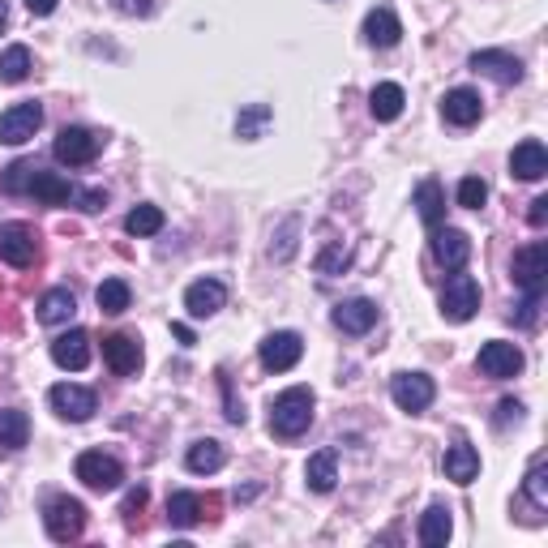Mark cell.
I'll use <instances>...</instances> for the list:
<instances>
[{
	"mask_svg": "<svg viewBox=\"0 0 548 548\" xmlns=\"http://www.w3.org/2000/svg\"><path fill=\"white\" fill-rule=\"evenodd\" d=\"M0 189L18 193V197H39L43 206H73V210H82V215H95V210L108 206V193L103 189H82L56 172H43V167L30 159H18L13 167H5Z\"/></svg>",
	"mask_w": 548,
	"mask_h": 548,
	"instance_id": "cell-1",
	"label": "cell"
},
{
	"mask_svg": "<svg viewBox=\"0 0 548 548\" xmlns=\"http://www.w3.org/2000/svg\"><path fill=\"white\" fill-rule=\"evenodd\" d=\"M313 407H317V399H313L309 386H292V390L274 394V399H270V433L274 437H300V433H309Z\"/></svg>",
	"mask_w": 548,
	"mask_h": 548,
	"instance_id": "cell-2",
	"label": "cell"
},
{
	"mask_svg": "<svg viewBox=\"0 0 548 548\" xmlns=\"http://www.w3.org/2000/svg\"><path fill=\"white\" fill-rule=\"evenodd\" d=\"M476 309H480V283L471 279V274L454 270L450 279H446V287H441V317L463 326V322L476 317Z\"/></svg>",
	"mask_w": 548,
	"mask_h": 548,
	"instance_id": "cell-3",
	"label": "cell"
},
{
	"mask_svg": "<svg viewBox=\"0 0 548 548\" xmlns=\"http://www.w3.org/2000/svg\"><path fill=\"white\" fill-rule=\"evenodd\" d=\"M43 527H48V536L56 544H69L78 540L86 531V506L78 497H52L48 510H43Z\"/></svg>",
	"mask_w": 548,
	"mask_h": 548,
	"instance_id": "cell-4",
	"label": "cell"
},
{
	"mask_svg": "<svg viewBox=\"0 0 548 548\" xmlns=\"http://www.w3.org/2000/svg\"><path fill=\"white\" fill-rule=\"evenodd\" d=\"M73 471H78V480L95 493H112V489H120V480H125L120 459H112V454H103V450H82Z\"/></svg>",
	"mask_w": 548,
	"mask_h": 548,
	"instance_id": "cell-5",
	"label": "cell"
},
{
	"mask_svg": "<svg viewBox=\"0 0 548 548\" xmlns=\"http://www.w3.org/2000/svg\"><path fill=\"white\" fill-rule=\"evenodd\" d=\"M99 150H103V137L95 129H82V125H69V129H60L56 133V142H52V155L60 163H69V167H86V163H95L99 159Z\"/></svg>",
	"mask_w": 548,
	"mask_h": 548,
	"instance_id": "cell-6",
	"label": "cell"
},
{
	"mask_svg": "<svg viewBox=\"0 0 548 548\" xmlns=\"http://www.w3.org/2000/svg\"><path fill=\"white\" fill-rule=\"evenodd\" d=\"M0 262L13 270H30L39 262V236L30 223H0Z\"/></svg>",
	"mask_w": 548,
	"mask_h": 548,
	"instance_id": "cell-7",
	"label": "cell"
},
{
	"mask_svg": "<svg viewBox=\"0 0 548 548\" xmlns=\"http://www.w3.org/2000/svg\"><path fill=\"white\" fill-rule=\"evenodd\" d=\"M510 274H514V283H519L527 296H544V283H548V245H544V240H531L527 249L514 253Z\"/></svg>",
	"mask_w": 548,
	"mask_h": 548,
	"instance_id": "cell-8",
	"label": "cell"
},
{
	"mask_svg": "<svg viewBox=\"0 0 548 548\" xmlns=\"http://www.w3.org/2000/svg\"><path fill=\"white\" fill-rule=\"evenodd\" d=\"M257 356H262V369L266 373H287L296 369L300 356H304V339L296 330H274L262 339V347H257Z\"/></svg>",
	"mask_w": 548,
	"mask_h": 548,
	"instance_id": "cell-9",
	"label": "cell"
},
{
	"mask_svg": "<svg viewBox=\"0 0 548 548\" xmlns=\"http://www.w3.org/2000/svg\"><path fill=\"white\" fill-rule=\"evenodd\" d=\"M48 403L60 420H69V424H86L90 416L99 411V399H95V390H86V386H73V382H60L48 390Z\"/></svg>",
	"mask_w": 548,
	"mask_h": 548,
	"instance_id": "cell-10",
	"label": "cell"
},
{
	"mask_svg": "<svg viewBox=\"0 0 548 548\" xmlns=\"http://www.w3.org/2000/svg\"><path fill=\"white\" fill-rule=\"evenodd\" d=\"M390 399H394V407H399V411L420 416V411H429V403L437 399V386H433V377H424V373H394Z\"/></svg>",
	"mask_w": 548,
	"mask_h": 548,
	"instance_id": "cell-11",
	"label": "cell"
},
{
	"mask_svg": "<svg viewBox=\"0 0 548 548\" xmlns=\"http://www.w3.org/2000/svg\"><path fill=\"white\" fill-rule=\"evenodd\" d=\"M43 125V108L35 99L13 103V108L0 112V146H22L35 137V129Z\"/></svg>",
	"mask_w": 548,
	"mask_h": 548,
	"instance_id": "cell-12",
	"label": "cell"
},
{
	"mask_svg": "<svg viewBox=\"0 0 548 548\" xmlns=\"http://www.w3.org/2000/svg\"><path fill=\"white\" fill-rule=\"evenodd\" d=\"M476 369L484 377H493V382H506V377L523 373V352L514 343H506V339H489L480 347V356H476Z\"/></svg>",
	"mask_w": 548,
	"mask_h": 548,
	"instance_id": "cell-13",
	"label": "cell"
},
{
	"mask_svg": "<svg viewBox=\"0 0 548 548\" xmlns=\"http://www.w3.org/2000/svg\"><path fill=\"white\" fill-rule=\"evenodd\" d=\"M471 69L484 73V78H493L497 86H519L523 82V60L514 52H471Z\"/></svg>",
	"mask_w": 548,
	"mask_h": 548,
	"instance_id": "cell-14",
	"label": "cell"
},
{
	"mask_svg": "<svg viewBox=\"0 0 548 548\" xmlns=\"http://www.w3.org/2000/svg\"><path fill=\"white\" fill-rule=\"evenodd\" d=\"M441 116H446V125H454V129L476 125V120L484 116L480 90H471V86H454V90H446V99H441Z\"/></svg>",
	"mask_w": 548,
	"mask_h": 548,
	"instance_id": "cell-15",
	"label": "cell"
},
{
	"mask_svg": "<svg viewBox=\"0 0 548 548\" xmlns=\"http://www.w3.org/2000/svg\"><path fill=\"white\" fill-rule=\"evenodd\" d=\"M103 360L116 377H133L142 369V339L137 334H108L103 339Z\"/></svg>",
	"mask_w": 548,
	"mask_h": 548,
	"instance_id": "cell-16",
	"label": "cell"
},
{
	"mask_svg": "<svg viewBox=\"0 0 548 548\" xmlns=\"http://www.w3.org/2000/svg\"><path fill=\"white\" fill-rule=\"evenodd\" d=\"M227 304V287L219 279H197L185 287V309L193 322H206V317H215L219 309Z\"/></svg>",
	"mask_w": 548,
	"mask_h": 548,
	"instance_id": "cell-17",
	"label": "cell"
},
{
	"mask_svg": "<svg viewBox=\"0 0 548 548\" xmlns=\"http://www.w3.org/2000/svg\"><path fill=\"white\" fill-rule=\"evenodd\" d=\"M206 510L215 514L219 501L215 497H197V493H172V497H167V523L180 527V531H189V527L202 523Z\"/></svg>",
	"mask_w": 548,
	"mask_h": 548,
	"instance_id": "cell-18",
	"label": "cell"
},
{
	"mask_svg": "<svg viewBox=\"0 0 548 548\" xmlns=\"http://www.w3.org/2000/svg\"><path fill=\"white\" fill-rule=\"evenodd\" d=\"M429 245H433L437 266H446V270H463L467 257H471V240H467V232H459V227H433Z\"/></svg>",
	"mask_w": 548,
	"mask_h": 548,
	"instance_id": "cell-19",
	"label": "cell"
},
{
	"mask_svg": "<svg viewBox=\"0 0 548 548\" xmlns=\"http://www.w3.org/2000/svg\"><path fill=\"white\" fill-rule=\"evenodd\" d=\"M330 322L339 326L343 334H369L377 326V304L364 300V296H352V300H339L330 313Z\"/></svg>",
	"mask_w": 548,
	"mask_h": 548,
	"instance_id": "cell-20",
	"label": "cell"
},
{
	"mask_svg": "<svg viewBox=\"0 0 548 548\" xmlns=\"http://www.w3.org/2000/svg\"><path fill=\"white\" fill-rule=\"evenodd\" d=\"M399 39H403L399 13H394L390 5L369 9V18H364V43H369V48H394Z\"/></svg>",
	"mask_w": 548,
	"mask_h": 548,
	"instance_id": "cell-21",
	"label": "cell"
},
{
	"mask_svg": "<svg viewBox=\"0 0 548 548\" xmlns=\"http://www.w3.org/2000/svg\"><path fill=\"white\" fill-rule=\"evenodd\" d=\"M52 360L60 364V369H69V373H82L90 364V334L86 330H69V334H60V339H52Z\"/></svg>",
	"mask_w": 548,
	"mask_h": 548,
	"instance_id": "cell-22",
	"label": "cell"
},
{
	"mask_svg": "<svg viewBox=\"0 0 548 548\" xmlns=\"http://www.w3.org/2000/svg\"><path fill=\"white\" fill-rule=\"evenodd\" d=\"M510 172L519 176V180H544V176H548V150H544V142L527 137V142L514 146V155H510Z\"/></svg>",
	"mask_w": 548,
	"mask_h": 548,
	"instance_id": "cell-23",
	"label": "cell"
},
{
	"mask_svg": "<svg viewBox=\"0 0 548 548\" xmlns=\"http://www.w3.org/2000/svg\"><path fill=\"white\" fill-rule=\"evenodd\" d=\"M35 313L43 326H65V322H73V313H78V300H73L69 287H52V292L39 296Z\"/></svg>",
	"mask_w": 548,
	"mask_h": 548,
	"instance_id": "cell-24",
	"label": "cell"
},
{
	"mask_svg": "<svg viewBox=\"0 0 548 548\" xmlns=\"http://www.w3.org/2000/svg\"><path fill=\"white\" fill-rule=\"evenodd\" d=\"M403 108H407V95H403L399 82H377V86L369 90V112H373V120H382V125L399 120Z\"/></svg>",
	"mask_w": 548,
	"mask_h": 548,
	"instance_id": "cell-25",
	"label": "cell"
},
{
	"mask_svg": "<svg viewBox=\"0 0 548 548\" xmlns=\"http://www.w3.org/2000/svg\"><path fill=\"white\" fill-rule=\"evenodd\" d=\"M223 463H227V450L219 446L215 437H197L193 446L185 450V467L193 471V476H215Z\"/></svg>",
	"mask_w": 548,
	"mask_h": 548,
	"instance_id": "cell-26",
	"label": "cell"
},
{
	"mask_svg": "<svg viewBox=\"0 0 548 548\" xmlns=\"http://www.w3.org/2000/svg\"><path fill=\"white\" fill-rule=\"evenodd\" d=\"M441 467H446V480L471 484L480 476V454H476V446H467V441H454L446 450V459H441Z\"/></svg>",
	"mask_w": 548,
	"mask_h": 548,
	"instance_id": "cell-27",
	"label": "cell"
},
{
	"mask_svg": "<svg viewBox=\"0 0 548 548\" xmlns=\"http://www.w3.org/2000/svg\"><path fill=\"white\" fill-rule=\"evenodd\" d=\"M450 531H454L450 506H441V501H433V506L420 514V544H424V548H441V544L450 540Z\"/></svg>",
	"mask_w": 548,
	"mask_h": 548,
	"instance_id": "cell-28",
	"label": "cell"
},
{
	"mask_svg": "<svg viewBox=\"0 0 548 548\" xmlns=\"http://www.w3.org/2000/svg\"><path fill=\"white\" fill-rule=\"evenodd\" d=\"M26 441H30V416L22 407H5V411H0V450L18 454Z\"/></svg>",
	"mask_w": 548,
	"mask_h": 548,
	"instance_id": "cell-29",
	"label": "cell"
},
{
	"mask_svg": "<svg viewBox=\"0 0 548 548\" xmlns=\"http://www.w3.org/2000/svg\"><path fill=\"white\" fill-rule=\"evenodd\" d=\"M304 480H309L313 493H334L339 484V463H334V450H317L309 463H304Z\"/></svg>",
	"mask_w": 548,
	"mask_h": 548,
	"instance_id": "cell-30",
	"label": "cell"
},
{
	"mask_svg": "<svg viewBox=\"0 0 548 548\" xmlns=\"http://www.w3.org/2000/svg\"><path fill=\"white\" fill-rule=\"evenodd\" d=\"M30 69H35V65H30V48H26V43H13V48L0 52V82H5V86L26 82Z\"/></svg>",
	"mask_w": 548,
	"mask_h": 548,
	"instance_id": "cell-31",
	"label": "cell"
},
{
	"mask_svg": "<svg viewBox=\"0 0 548 548\" xmlns=\"http://www.w3.org/2000/svg\"><path fill=\"white\" fill-rule=\"evenodd\" d=\"M129 300H133V292H129L125 279H103V283L95 287V304H99V313H108V317L125 313Z\"/></svg>",
	"mask_w": 548,
	"mask_h": 548,
	"instance_id": "cell-32",
	"label": "cell"
},
{
	"mask_svg": "<svg viewBox=\"0 0 548 548\" xmlns=\"http://www.w3.org/2000/svg\"><path fill=\"white\" fill-rule=\"evenodd\" d=\"M416 206H420V219H424V223H429V227H441V219H446V193H441L437 180H420Z\"/></svg>",
	"mask_w": 548,
	"mask_h": 548,
	"instance_id": "cell-33",
	"label": "cell"
},
{
	"mask_svg": "<svg viewBox=\"0 0 548 548\" xmlns=\"http://www.w3.org/2000/svg\"><path fill=\"white\" fill-rule=\"evenodd\" d=\"M523 493L531 497V506H536V510H548V463H544V454L531 459L527 480H523Z\"/></svg>",
	"mask_w": 548,
	"mask_h": 548,
	"instance_id": "cell-34",
	"label": "cell"
},
{
	"mask_svg": "<svg viewBox=\"0 0 548 548\" xmlns=\"http://www.w3.org/2000/svg\"><path fill=\"white\" fill-rule=\"evenodd\" d=\"M125 232L129 236H155V232H163V210L159 206H133L129 215H125Z\"/></svg>",
	"mask_w": 548,
	"mask_h": 548,
	"instance_id": "cell-35",
	"label": "cell"
},
{
	"mask_svg": "<svg viewBox=\"0 0 548 548\" xmlns=\"http://www.w3.org/2000/svg\"><path fill=\"white\" fill-rule=\"evenodd\" d=\"M270 120H274V112L266 108V103H253V108H245L236 116V133L245 137V142H253V137H262V129L270 125Z\"/></svg>",
	"mask_w": 548,
	"mask_h": 548,
	"instance_id": "cell-36",
	"label": "cell"
},
{
	"mask_svg": "<svg viewBox=\"0 0 548 548\" xmlns=\"http://www.w3.org/2000/svg\"><path fill=\"white\" fill-rule=\"evenodd\" d=\"M347 266H352V249L347 245H326L317 253V274H343Z\"/></svg>",
	"mask_w": 548,
	"mask_h": 548,
	"instance_id": "cell-37",
	"label": "cell"
},
{
	"mask_svg": "<svg viewBox=\"0 0 548 548\" xmlns=\"http://www.w3.org/2000/svg\"><path fill=\"white\" fill-rule=\"evenodd\" d=\"M484 202H489V185H484L480 176H467L463 185H459V206H467V210H480Z\"/></svg>",
	"mask_w": 548,
	"mask_h": 548,
	"instance_id": "cell-38",
	"label": "cell"
},
{
	"mask_svg": "<svg viewBox=\"0 0 548 548\" xmlns=\"http://www.w3.org/2000/svg\"><path fill=\"white\" fill-rule=\"evenodd\" d=\"M296 232H300V223H296V219H287V223H283V232H279V245H270V257L287 262V257L296 253Z\"/></svg>",
	"mask_w": 548,
	"mask_h": 548,
	"instance_id": "cell-39",
	"label": "cell"
},
{
	"mask_svg": "<svg viewBox=\"0 0 548 548\" xmlns=\"http://www.w3.org/2000/svg\"><path fill=\"white\" fill-rule=\"evenodd\" d=\"M146 489H142V484H137V489H129V497H125V506H120V514H125V523L133 527L137 519H142V510H146Z\"/></svg>",
	"mask_w": 548,
	"mask_h": 548,
	"instance_id": "cell-40",
	"label": "cell"
},
{
	"mask_svg": "<svg viewBox=\"0 0 548 548\" xmlns=\"http://www.w3.org/2000/svg\"><path fill=\"white\" fill-rule=\"evenodd\" d=\"M116 13H125V18H150L155 13V0H112Z\"/></svg>",
	"mask_w": 548,
	"mask_h": 548,
	"instance_id": "cell-41",
	"label": "cell"
},
{
	"mask_svg": "<svg viewBox=\"0 0 548 548\" xmlns=\"http://www.w3.org/2000/svg\"><path fill=\"white\" fill-rule=\"evenodd\" d=\"M510 420H523V403L519 399H501L497 403V424H510Z\"/></svg>",
	"mask_w": 548,
	"mask_h": 548,
	"instance_id": "cell-42",
	"label": "cell"
},
{
	"mask_svg": "<svg viewBox=\"0 0 548 548\" xmlns=\"http://www.w3.org/2000/svg\"><path fill=\"white\" fill-rule=\"evenodd\" d=\"M540 300H544V296H527V300L519 304V326H536V313H540Z\"/></svg>",
	"mask_w": 548,
	"mask_h": 548,
	"instance_id": "cell-43",
	"label": "cell"
},
{
	"mask_svg": "<svg viewBox=\"0 0 548 548\" xmlns=\"http://www.w3.org/2000/svg\"><path fill=\"white\" fill-rule=\"evenodd\" d=\"M527 223H531V227H544V223H548V197H536V202H531Z\"/></svg>",
	"mask_w": 548,
	"mask_h": 548,
	"instance_id": "cell-44",
	"label": "cell"
},
{
	"mask_svg": "<svg viewBox=\"0 0 548 548\" xmlns=\"http://www.w3.org/2000/svg\"><path fill=\"white\" fill-rule=\"evenodd\" d=\"M26 9L35 13V18H52V13H56V0H26Z\"/></svg>",
	"mask_w": 548,
	"mask_h": 548,
	"instance_id": "cell-45",
	"label": "cell"
},
{
	"mask_svg": "<svg viewBox=\"0 0 548 548\" xmlns=\"http://www.w3.org/2000/svg\"><path fill=\"white\" fill-rule=\"evenodd\" d=\"M172 334H176V339L185 343V347H193V330H189V326H180V322H176V326H172Z\"/></svg>",
	"mask_w": 548,
	"mask_h": 548,
	"instance_id": "cell-46",
	"label": "cell"
},
{
	"mask_svg": "<svg viewBox=\"0 0 548 548\" xmlns=\"http://www.w3.org/2000/svg\"><path fill=\"white\" fill-rule=\"evenodd\" d=\"M5 22H9V5L0 0V30H5Z\"/></svg>",
	"mask_w": 548,
	"mask_h": 548,
	"instance_id": "cell-47",
	"label": "cell"
}]
</instances>
